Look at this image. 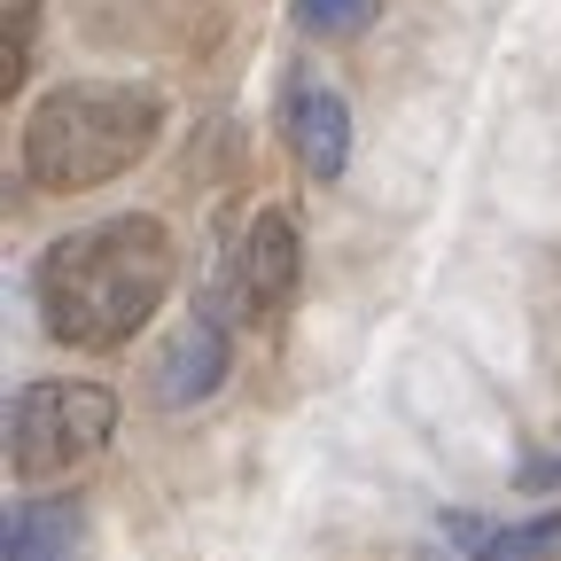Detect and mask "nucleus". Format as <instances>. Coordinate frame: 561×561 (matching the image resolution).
<instances>
[{"label":"nucleus","mask_w":561,"mask_h":561,"mask_svg":"<svg viewBox=\"0 0 561 561\" xmlns=\"http://www.w3.org/2000/svg\"><path fill=\"white\" fill-rule=\"evenodd\" d=\"M172 265L180 257H172L164 219H149V210L94 219V227L39 250V265H32L39 328L55 343H70V351H117L172 297Z\"/></svg>","instance_id":"f257e3e1"},{"label":"nucleus","mask_w":561,"mask_h":561,"mask_svg":"<svg viewBox=\"0 0 561 561\" xmlns=\"http://www.w3.org/2000/svg\"><path fill=\"white\" fill-rule=\"evenodd\" d=\"M164 140V94L133 79H70L24 117V180L39 195H87L125 180Z\"/></svg>","instance_id":"f03ea898"},{"label":"nucleus","mask_w":561,"mask_h":561,"mask_svg":"<svg viewBox=\"0 0 561 561\" xmlns=\"http://www.w3.org/2000/svg\"><path fill=\"white\" fill-rule=\"evenodd\" d=\"M117 437V398L102 382H24L9 398V468L16 483H62L102 460Z\"/></svg>","instance_id":"7ed1b4c3"},{"label":"nucleus","mask_w":561,"mask_h":561,"mask_svg":"<svg viewBox=\"0 0 561 561\" xmlns=\"http://www.w3.org/2000/svg\"><path fill=\"white\" fill-rule=\"evenodd\" d=\"M297 273H305V242H297V219L289 210H257L242 227V250H234V297L250 320H280L297 297Z\"/></svg>","instance_id":"20e7f679"},{"label":"nucleus","mask_w":561,"mask_h":561,"mask_svg":"<svg viewBox=\"0 0 561 561\" xmlns=\"http://www.w3.org/2000/svg\"><path fill=\"white\" fill-rule=\"evenodd\" d=\"M227 367H234L227 320H219V312L180 320V328H172V343L157 351V375H149V382H157V405H164V413H187V405H203V398H219Z\"/></svg>","instance_id":"39448f33"},{"label":"nucleus","mask_w":561,"mask_h":561,"mask_svg":"<svg viewBox=\"0 0 561 561\" xmlns=\"http://www.w3.org/2000/svg\"><path fill=\"white\" fill-rule=\"evenodd\" d=\"M280 133H289L297 164H305L320 187H328V180H343V164H351V110H343V94H335V87L297 79V87H289V102H280Z\"/></svg>","instance_id":"423d86ee"},{"label":"nucleus","mask_w":561,"mask_h":561,"mask_svg":"<svg viewBox=\"0 0 561 561\" xmlns=\"http://www.w3.org/2000/svg\"><path fill=\"white\" fill-rule=\"evenodd\" d=\"M437 530L460 546V561H553L561 553V507L538 523H491V515H437Z\"/></svg>","instance_id":"0eeeda50"},{"label":"nucleus","mask_w":561,"mask_h":561,"mask_svg":"<svg viewBox=\"0 0 561 561\" xmlns=\"http://www.w3.org/2000/svg\"><path fill=\"white\" fill-rule=\"evenodd\" d=\"M87 515L79 500H24L9 515V561H79Z\"/></svg>","instance_id":"6e6552de"},{"label":"nucleus","mask_w":561,"mask_h":561,"mask_svg":"<svg viewBox=\"0 0 561 561\" xmlns=\"http://www.w3.org/2000/svg\"><path fill=\"white\" fill-rule=\"evenodd\" d=\"M32 32H39V0H9V39H0V94H16L32 79Z\"/></svg>","instance_id":"1a4fd4ad"},{"label":"nucleus","mask_w":561,"mask_h":561,"mask_svg":"<svg viewBox=\"0 0 561 561\" xmlns=\"http://www.w3.org/2000/svg\"><path fill=\"white\" fill-rule=\"evenodd\" d=\"M375 9L382 0H297V24L320 32V39H351V32H367Z\"/></svg>","instance_id":"9d476101"},{"label":"nucleus","mask_w":561,"mask_h":561,"mask_svg":"<svg viewBox=\"0 0 561 561\" xmlns=\"http://www.w3.org/2000/svg\"><path fill=\"white\" fill-rule=\"evenodd\" d=\"M515 483H523V491H561V453H530V460L515 468Z\"/></svg>","instance_id":"9b49d317"}]
</instances>
